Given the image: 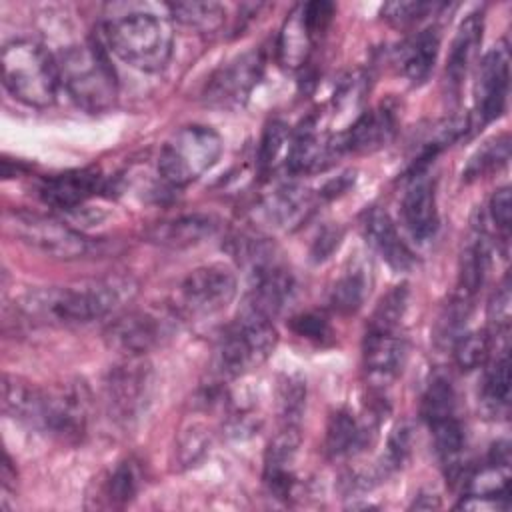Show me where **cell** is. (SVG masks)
Wrapping results in <instances>:
<instances>
[{
    "mask_svg": "<svg viewBox=\"0 0 512 512\" xmlns=\"http://www.w3.org/2000/svg\"><path fill=\"white\" fill-rule=\"evenodd\" d=\"M406 304H408V286L406 284L394 286L378 302L368 326H372V328H392V330L400 328L402 316L406 312Z\"/></svg>",
    "mask_w": 512,
    "mask_h": 512,
    "instance_id": "obj_36",
    "label": "cell"
},
{
    "mask_svg": "<svg viewBox=\"0 0 512 512\" xmlns=\"http://www.w3.org/2000/svg\"><path fill=\"white\" fill-rule=\"evenodd\" d=\"M6 228L26 246L60 260H76L94 252V240L74 230L66 222L36 214L16 210L6 216Z\"/></svg>",
    "mask_w": 512,
    "mask_h": 512,
    "instance_id": "obj_7",
    "label": "cell"
},
{
    "mask_svg": "<svg viewBox=\"0 0 512 512\" xmlns=\"http://www.w3.org/2000/svg\"><path fill=\"white\" fill-rule=\"evenodd\" d=\"M420 414L428 426H434L456 416V394L448 378L438 376L428 384L422 396Z\"/></svg>",
    "mask_w": 512,
    "mask_h": 512,
    "instance_id": "obj_30",
    "label": "cell"
},
{
    "mask_svg": "<svg viewBox=\"0 0 512 512\" xmlns=\"http://www.w3.org/2000/svg\"><path fill=\"white\" fill-rule=\"evenodd\" d=\"M364 236H366L368 244L394 270L400 272V270H408L410 266H414V254L410 252L406 242L400 238L392 218L384 210L372 208L370 212H366Z\"/></svg>",
    "mask_w": 512,
    "mask_h": 512,
    "instance_id": "obj_20",
    "label": "cell"
},
{
    "mask_svg": "<svg viewBox=\"0 0 512 512\" xmlns=\"http://www.w3.org/2000/svg\"><path fill=\"white\" fill-rule=\"evenodd\" d=\"M312 206V194L298 186H282L262 202L264 216L278 228L298 226L312 212Z\"/></svg>",
    "mask_w": 512,
    "mask_h": 512,
    "instance_id": "obj_25",
    "label": "cell"
},
{
    "mask_svg": "<svg viewBox=\"0 0 512 512\" xmlns=\"http://www.w3.org/2000/svg\"><path fill=\"white\" fill-rule=\"evenodd\" d=\"M60 84L70 98L88 112L108 110L118 96L110 60L94 40L68 46L56 60Z\"/></svg>",
    "mask_w": 512,
    "mask_h": 512,
    "instance_id": "obj_3",
    "label": "cell"
},
{
    "mask_svg": "<svg viewBox=\"0 0 512 512\" xmlns=\"http://www.w3.org/2000/svg\"><path fill=\"white\" fill-rule=\"evenodd\" d=\"M438 50H440V32L436 26H428L418 34H414L412 38H408L400 46L396 56L402 76L412 84H422L434 68Z\"/></svg>",
    "mask_w": 512,
    "mask_h": 512,
    "instance_id": "obj_23",
    "label": "cell"
},
{
    "mask_svg": "<svg viewBox=\"0 0 512 512\" xmlns=\"http://www.w3.org/2000/svg\"><path fill=\"white\" fill-rule=\"evenodd\" d=\"M2 82L20 102L46 108L56 100L60 76L56 60L34 40H12L2 48Z\"/></svg>",
    "mask_w": 512,
    "mask_h": 512,
    "instance_id": "obj_4",
    "label": "cell"
},
{
    "mask_svg": "<svg viewBox=\"0 0 512 512\" xmlns=\"http://www.w3.org/2000/svg\"><path fill=\"white\" fill-rule=\"evenodd\" d=\"M172 18L198 32H216L226 20V10L218 2H176L168 4Z\"/></svg>",
    "mask_w": 512,
    "mask_h": 512,
    "instance_id": "obj_29",
    "label": "cell"
},
{
    "mask_svg": "<svg viewBox=\"0 0 512 512\" xmlns=\"http://www.w3.org/2000/svg\"><path fill=\"white\" fill-rule=\"evenodd\" d=\"M376 426L360 422L348 410H338L330 416L326 428V452L332 458H344L362 450Z\"/></svg>",
    "mask_w": 512,
    "mask_h": 512,
    "instance_id": "obj_24",
    "label": "cell"
},
{
    "mask_svg": "<svg viewBox=\"0 0 512 512\" xmlns=\"http://www.w3.org/2000/svg\"><path fill=\"white\" fill-rule=\"evenodd\" d=\"M136 294V284L126 276H106L74 286H48L26 292L18 308L36 324L70 326L114 314Z\"/></svg>",
    "mask_w": 512,
    "mask_h": 512,
    "instance_id": "obj_1",
    "label": "cell"
},
{
    "mask_svg": "<svg viewBox=\"0 0 512 512\" xmlns=\"http://www.w3.org/2000/svg\"><path fill=\"white\" fill-rule=\"evenodd\" d=\"M510 158V140L506 134L492 138L490 142H486L466 164L464 170V178L466 180H474L480 178L492 170H498L500 166H504Z\"/></svg>",
    "mask_w": 512,
    "mask_h": 512,
    "instance_id": "obj_34",
    "label": "cell"
},
{
    "mask_svg": "<svg viewBox=\"0 0 512 512\" xmlns=\"http://www.w3.org/2000/svg\"><path fill=\"white\" fill-rule=\"evenodd\" d=\"M218 228H220V220L216 216L194 212V214H182L152 226L148 232V238L154 244L180 250V248L202 244L204 240L212 238L218 232Z\"/></svg>",
    "mask_w": 512,
    "mask_h": 512,
    "instance_id": "obj_17",
    "label": "cell"
},
{
    "mask_svg": "<svg viewBox=\"0 0 512 512\" xmlns=\"http://www.w3.org/2000/svg\"><path fill=\"white\" fill-rule=\"evenodd\" d=\"M342 150V138L332 140L306 122L304 128H300L296 136L290 140L286 162L292 172H310L324 168Z\"/></svg>",
    "mask_w": 512,
    "mask_h": 512,
    "instance_id": "obj_19",
    "label": "cell"
},
{
    "mask_svg": "<svg viewBox=\"0 0 512 512\" xmlns=\"http://www.w3.org/2000/svg\"><path fill=\"white\" fill-rule=\"evenodd\" d=\"M508 84H510V54L506 44H498L492 48L478 66L474 100L476 110L482 122H490L498 118L508 100Z\"/></svg>",
    "mask_w": 512,
    "mask_h": 512,
    "instance_id": "obj_12",
    "label": "cell"
},
{
    "mask_svg": "<svg viewBox=\"0 0 512 512\" xmlns=\"http://www.w3.org/2000/svg\"><path fill=\"white\" fill-rule=\"evenodd\" d=\"M430 430L434 434V446L440 460L448 466V470L458 468V462L464 450V440H466L460 420L454 416L430 426Z\"/></svg>",
    "mask_w": 512,
    "mask_h": 512,
    "instance_id": "obj_33",
    "label": "cell"
},
{
    "mask_svg": "<svg viewBox=\"0 0 512 512\" xmlns=\"http://www.w3.org/2000/svg\"><path fill=\"white\" fill-rule=\"evenodd\" d=\"M152 392V370L144 356H126L104 382V398L110 418L122 426L136 422Z\"/></svg>",
    "mask_w": 512,
    "mask_h": 512,
    "instance_id": "obj_8",
    "label": "cell"
},
{
    "mask_svg": "<svg viewBox=\"0 0 512 512\" xmlns=\"http://www.w3.org/2000/svg\"><path fill=\"white\" fill-rule=\"evenodd\" d=\"M340 240H342V230L338 226H326L320 230V234L316 236L314 244H312V258L316 262H322L326 260L338 246H340Z\"/></svg>",
    "mask_w": 512,
    "mask_h": 512,
    "instance_id": "obj_42",
    "label": "cell"
},
{
    "mask_svg": "<svg viewBox=\"0 0 512 512\" xmlns=\"http://www.w3.org/2000/svg\"><path fill=\"white\" fill-rule=\"evenodd\" d=\"M490 356V336L484 330L462 334L454 340V360L462 370L482 366Z\"/></svg>",
    "mask_w": 512,
    "mask_h": 512,
    "instance_id": "obj_35",
    "label": "cell"
},
{
    "mask_svg": "<svg viewBox=\"0 0 512 512\" xmlns=\"http://www.w3.org/2000/svg\"><path fill=\"white\" fill-rule=\"evenodd\" d=\"M250 274L252 284L242 312L272 320V316L290 302L294 294V278L290 270L276 262V258L250 270Z\"/></svg>",
    "mask_w": 512,
    "mask_h": 512,
    "instance_id": "obj_13",
    "label": "cell"
},
{
    "mask_svg": "<svg viewBox=\"0 0 512 512\" xmlns=\"http://www.w3.org/2000/svg\"><path fill=\"white\" fill-rule=\"evenodd\" d=\"M292 328L298 336L314 340V342H324L332 334L328 320L318 312H304V314L296 316L292 320Z\"/></svg>",
    "mask_w": 512,
    "mask_h": 512,
    "instance_id": "obj_40",
    "label": "cell"
},
{
    "mask_svg": "<svg viewBox=\"0 0 512 512\" xmlns=\"http://www.w3.org/2000/svg\"><path fill=\"white\" fill-rule=\"evenodd\" d=\"M102 188V176L96 168L68 170L46 178L40 186V198L54 208H76L88 198L96 196Z\"/></svg>",
    "mask_w": 512,
    "mask_h": 512,
    "instance_id": "obj_16",
    "label": "cell"
},
{
    "mask_svg": "<svg viewBox=\"0 0 512 512\" xmlns=\"http://www.w3.org/2000/svg\"><path fill=\"white\" fill-rule=\"evenodd\" d=\"M490 318L496 324V328L506 326L508 320H510V286H508V280H504V284L498 288V292L494 294V298L490 302Z\"/></svg>",
    "mask_w": 512,
    "mask_h": 512,
    "instance_id": "obj_43",
    "label": "cell"
},
{
    "mask_svg": "<svg viewBox=\"0 0 512 512\" xmlns=\"http://www.w3.org/2000/svg\"><path fill=\"white\" fill-rule=\"evenodd\" d=\"M488 210H490L492 222H494L502 232H508L510 220H512V202H510V188H508V186H502V188H498V190L492 194L490 204H488Z\"/></svg>",
    "mask_w": 512,
    "mask_h": 512,
    "instance_id": "obj_41",
    "label": "cell"
},
{
    "mask_svg": "<svg viewBox=\"0 0 512 512\" xmlns=\"http://www.w3.org/2000/svg\"><path fill=\"white\" fill-rule=\"evenodd\" d=\"M276 342L278 334L268 318L242 312L218 344L216 366L228 378L246 376L270 358Z\"/></svg>",
    "mask_w": 512,
    "mask_h": 512,
    "instance_id": "obj_6",
    "label": "cell"
},
{
    "mask_svg": "<svg viewBox=\"0 0 512 512\" xmlns=\"http://www.w3.org/2000/svg\"><path fill=\"white\" fill-rule=\"evenodd\" d=\"M396 132V116L388 106L364 112L342 136L344 150L350 152H374L386 146Z\"/></svg>",
    "mask_w": 512,
    "mask_h": 512,
    "instance_id": "obj_22",
    "label": "cell"
},
{
    "mask_svg": "<svg viewBox=\"0 0 512 512\" xmlns=\"http://www.w3.org/2000/svg\"><path fill=\"white\" fill-rule=\"evenodd\" d=\"M486 270H488V246L482 238H478L470 242L462 252L456 296H462L472 302V298L484 284Z\"/></svg>",
    "mask_w": 512,
    "mask_h": 512,
    "instance_id": "obj_28",
    "label": "cell"
},
{
    "mask_svg": "<svg viewBox=\"0 0 512 512\" xmlns=\"http://www.w3.org/2000/svg\"><path fill=\"white\" fill-rule=\"evenodd\" d=\"M44 406H46V390L32 386L30 382H24L16 376H4L2 384V408L4 412L18 420L20 424H26L28 428L40 430L42 418H44Z\"/></svg>",
    "mask_w": 512,
    "mask_h": 512,
    "instance_id": "obj_21",
    "label": "cell"
},
{
    "mask_svg": "<svg viewBox=\"0 0 512 512\" xmlns=\"http://www.w3.org/2000/svg\"><path fill=\"white\" fill-rule=\"evenodd\" d=\"M402 220L408 232L418 240L426 242L434 236L438 228V208H436V184L430 176L418 174L408 184L400 202Z\"/></svg>",
    "mask_w": 512,
    "mask_h": 512,
    "instance_id": "obj_14",
    "label": "cell"
},
{
    "mask_svg": "<svg viewBox=\"0 0 512 512\" xmlns=\"http://www.w3.org/2000/svg\"><path fill=\"white\" fill-rule=\"evenodd\" d=\"M172 330V316L154 310H132L110 322L106 340L124 356H144L164 344L172 336Z\"/></svg>",
    "mask_w": 512,
    "mask_h": 512,
    "instance_id": "obj_10",
    "label": "cell"
},
{
    "mask_svg": "<svg viewBox=\"0 0 512 512\" xmlns=\"http://www.w3.org/2000/svg\"><path fill=\"white\" fill-rule=\"evenodd\" d=\"M288 142V126L280 120H272L260 140V150H258V162L260 168H270L274 166L276 158L284 150V144Z\"/></svg>",
    "mask_w": 512,
    "mask_h": 512,
    "instance_id": "obj_38",
    "label": "cell"
},
{
    "mask_svg": "<svg viewBox=\"0 0 512 512\" xmlns=\"http://www.w3.org/2000/svg\"><path fill=\"white\" fill-rule=\"evenodd\" d=\"M364 368L368 376L376 382L392 380L404 364L406 344L398 328H372L364 336Z\"/></svg>",
    "mask_w": 512,
    "mask_h": 512,
    "instance_id": "obj_15",
    "label": "cell"
},
{
    "mask_svg": "<svg viewBox=\"0 0 512 512\" xmlns=\"http://www.w3.org/2000/svg\"><path fill=\"white\" fill-rule=\"evenodd\" d=\"M222 154L220 134L204 124H188L176 130L162 146L158 172L172 186H186L208 172Z\"/></svg>",
    "mask_w": 512,
    "mask_h": 512,
    "instance_id": "obj_5",
    "label": "cell"
},
{
    "mask_svg": "<svg viewBox=\"0 0 512 512\" xmlns=\"http://www.w3.org/2000/svg\"><path fill=\"white\" fill-rule=\"evenodd\" d=\"M278 398H280L282 424L298 426L304 404H306V386H304V382L300 378H294V376L284 378V382H280Z\"/></svg>",
    "mask_w": 512,
    "mask_h": 512,
    "instance_id": "obj_37",
    "label": "cell"
},
{
    "mask_svg": "<svg viewBox=\"0 0 512 512\" xmlns=\"http://www.w3.org/2000/svg\"><path fill=\"white\" fill-rule=\"evenodd\" d=\"M238 290L236 276L222 264L192 270L178 288L180 308L190 316H214L228 308Z\"/></svg>",
    "mask_w": 512,
    "mask_h": 512,
    "instance_id": "obj_9",
    "label": "cell"
},
{
    "mask_svg": "<svg viewBox=\"0 0 512 512\" xmlns=\"http://www.w3.org/2000/svg\"><path fill=\"white\" fill-rule=\"evenodd\" d=\"M482 30H484V18L482 12L468 14L450 44V52L446 58V84L450 90H458L470 70V64L474 62L480 42H482Z\"/></svg>",
    "mask_w": 512,
    "mask_h": 512,
    "instance_id": "obj_18",
    "label": "cell"
},
{
    "mask_svg": "<svg viewBox=\"0 0 512 512\" xmlns=\"http://www.w3.org/2000/svg\"><path fill=\"white\" fill-rule=\"evenodd\" d=\"M264 70V58L258 50H248L226 64H222L208 80L204 88L206 104L214 108H238L242 106Z\"/></svg>",
    "mask_w": 512,
    "mask_h": 512,
    "instance_id": "obj_11",
    "label": "cell"
},
{
    "mask_svg": "<svg viewBox=\"0 0 512 512\" xmlns=\"http://www.w3.org/2000/svg\"><path fill=\"white\" fill-rule=\"evenodd\" d=\"M140 488V468L134 460L120 462L104 484V498L108 506H124L128 504Z\"/></svg>",
    "mask_w": 512,
    "mask_h": 512,
    "instance_id": "obj_32",
    "label": "cell"
},
{
    "mask_svg": "<svg viewBox=\"0 0 512 512\" xmlns=\"http://www.w3.org/2000/svg\"><path fill=\"white\" fill-rule=\"evenodd\" d=\"M510 400V372H508V354L492 362L484 374L482 382V402L490 412H504Z\"/></svg>",
    "mask_w": 512,
    "mask_h": 512,
    "instance_id": "obj_31",
    "label": "cell"
},
{
    "mask_svg": "<svg viewBox=\"0 0 512 512\" xmlns=\"http://www.w3.org/2000/svg\"><path fill=\"white\" fill-rule=\"evenodd\" d=\"M436 4H428V2H390L382 8V14L386 20L404 26L410 22H416L418 18L426 16L428 10H434Z\"/></svg>",
    "mask_w": 512,
    "mask_h": 512,
    "instance_id": "obj_39",
    "label": "cell"
},
{
    "mask_svg": "<svg viewBox=\"0 0 512 512\" xmlns=\"http://www.w3.org/2000/svg\"><path fill=\"white\" fill-rule=\"evenodd\" d=\"M318 36L308 26L302 6H298L284 22L278 38V60L284 68H298L310 54V48Z\"/></svg>",
    "mask_w": 512,
    "mask_h": 512,
    "instance_id": "obj_26",
    "label": "cell"
},
{
    "mask_svg": "<svg viewBox=\"0 0 512 512\" xmlns=\"http://www.w3.org/2000/svg\"><path fill=\"white\" fill-rule=\"evenodd\" d=\"M104 36L120 60L142 72L162 70L172 56V26L166 16L152 10L134 8L110 16Z\"/></svg>",
    "mask_w": 512,
    "mask_h": 512,
    "instance_id": "obj_2",
    "label": "cell"
},
{
    "mask_svg": "<svg viewBox=\"0 0 512 512\" xmlns=\"http://www.w3.org/2000/svg\"><path fill=\"white\" fill-rule=\"evenodd\" d=\"M370 292V274L366 266L354 264L334 284L330 292V304L340 314H354L362 308Z\"/></svg>",
    "mask_w": 512,
    "mask_h": 512,
    "instance_id": "obj_27",
    "label": "cell"
}]
</instances>
